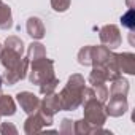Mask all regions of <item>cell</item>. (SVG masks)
Instances as JSON below:
<instances>
[{
  "mask_svg": "<svg viewBox=\"0 0 135 135\" xmlns=\"http://www.w3.org/2000/svg\"><path fill=\"white\" fill-rule=\"evenodd\" d=\"M86 88V80L80 73H73L69 76L67 84L59 92L60 111H75L83 103V89Z\"/></svg>",
  "mask_w": 135,
  "mask_h": 135,
  "instance_id": "6da1fadb",
  "label": "cell"
},
{
  "mask_svg": "<svg viewBox=\"0 0 135 135\" xmlns=\"http://www.w3.org/2000/svg\"><path fill=\"white\" fill-rule=\"evenodd\" d=\"M29 81L32 84H43L52 78H56V73H54V62L51 59H48L46 56L45 57H40V59H35V60H30L29 62Z\"/></svg>",
  "mask_w": 135,
  "mask_h": 135,
  "instance_id": "7a4b0ae2",
  "label": "cell"
},
{
  "mask_svg": "<svg viewBox=\"0 0 135 135\" xmlns=\"http://www.w3.org/2000/svg\"><path fill=\"white\" fill-rule=\"evenodd\" d=\"M83 119L92 126V127H103V124L107 122V113H105V107L100 100H97V97H89L86 100H83Z\"/></svg>",
  "mask_w": 135,
  "mask_h": 135,
  "instance_id": "3957f363",
  "label": "cell"
},
{
  "mask_svg": "<svg viewBox=\"0 0 135 135\" xmlns=\"http://www.w3.org/2000/svg\"><path fill=\"white\" fill-rule=\"evenodd\" d=\"M99 37H100L102 45H105L110 49H116L122 43V35L116 24H105L103 27H100Z\"/></svg>",
  "mask_w": 135,
  "mask_h": 135,
  "instance_id": "277c9868",
  "label": "cell"
},
{
  "mask_svg": "<svg viewBox=\"0 0 135 135\" xmlns=\"http://www.w3.org/2000/svg\"><path fill=\"white\" fill-rule=\"evenodd\" d=\"M52 122H54V119L46 118L43 113H40V111L37 110L35 113L29 114V116H27V119L24 121V132H26L27 135H32V133L41 132L43 129H46V127L52 126Z\"/></svg>",
  "mask_w": 135,
  "mask_h": 135,
  "instance_id": "5b68a950",
  "label": "cell"
},
{
  "mask_svg": "<svg viewBox=\"0 0 135 135\" xmlns=\"http://www.w3.org/2000/svg\"><path fill=\"white\" fill-rule=\"evenodd\" d=\"M103 107H105V113H107V116L119 118V116H122V114L127 113V110H129V102H127V97L110 95L108 100L103 103Z\"/></svg>",
  "mask_w": 135,
  "mask_h": 135,
  "instance_id": "8992f818",
  "label": "cell"
},
{
  "mask_svg": "<svg viewBox=\"0 0 135 135\" xmlns=\"http://www.w3.org/2000/svg\"><path fill=\"white\" fill-rule=\"evenodd\" d=\"M29 62H30V60H29L27 57H22V60H21L16 67H13V69H10V70L5 72L3 80L7 81L8 86H15L16 83L22 81V80L27 76V72H29Z\"/></svg>",
  "mask_w": 135,
  "mask_h": 135,
  "instance_id": "52a82bcc",
  "label": "cell"
},
{
  "mask_svg": "<svg viewBox=\"0 0 135 135\" xmlns=\"http://www.w3.org/2000/svg\"><path fill=\"white\" fill-rule=\"evenodd\" d=\"M16 102L19 103L21 110L27 114H32L38 110L40 107V99L33 94V92H29V91H21L16 94Z\"/></svg>",
  "mask_w": 135,
  "mask_h": 135,
  "instance_id": "ba28073f",
  "label": "cell"
},
{
  "mask_svg": "<svg viewBox=\"0 0 135 135\" xmlns=\"http://www.w3.org/2000/svg\"><path fill=\"white\" fill-rule=\"evenodd\" d=\"M38 111H40V113H43L46 118H49V119H54V114L60 111L59 94H56V92H51V94L45 95V99H43V100H40Z\"/></svg>",
  "mask_w": 135,
  "mask_h": 135,
  "instance_id": "9c48e42d",
  "label": "cell"
},
{
  "mask_svg": "<svg viewBox=\"0 0 135 135\" xmlns=\"http://www.w3.org/2000/svg\"><path fill=\"white\" fill-rule=\"evenodd\" d=\"M113 57V49L107 48L105 45H99V46H92V52H91V65L92 67H105L108 64V60Z\"/></svg>",
  "mask_w": 135,
  "mask_h": 135,
  "instance_id": "30bf717a",
  "label": "cell"
},
{
  "mask_svg": "<svg viewBox=\"0 0 135 135\" xmlns=\"http://www.w3.org/2000/svg\"><path fill=\"white\" fill-rule=\"evenodd\" d=\"M116 64L121 73L135 75V54L133 52H119L116 54Z\"/></svg>",
  "mask_w": 135,
  "mask_h": 135,
  "instance_id": "8fae6325",
  "label": "cell"
},
{
  "mask_svg": "<svg viewBox=\"0 0 135 135\" xmlns=\"http://www.w3.org/2000/svg\"><path fill=\"white\" fill-rule=\"evenodd\" d=\"M26 32L30 38L33 40H41L45 35H46V30H45V24L40 18L37 16H30L26 22Z\"/></svg>",
  "mask_w": 135,
  "mask_h": 135,
  "instance_id": "7c38bea8",
  "label": "cell"
},
{
  "mask_svg": "<svg viewBox=\"0 0 135 135\" xmlns=\"http://www.w3.org/2000/svg\"><path fill=\"white\" fill-rule=\"evenodd\" d=\"M21 60H22V56L19 52L3 46L2 54H0V64L5 67V70H10V69H13V67H16Z\"/></svg>",
  "mask_w": 135,
  "mask_h": 135,
  "instance_id": "4fadbf2b",
  "label": "cell"
},
{
  "mask_svg": "<svg viewBox=\"0 0 135 135\" xmlns=\"http://www.w3.org/2000/svg\"><path fill=\"white\" fill-rule=\"evenodd\" d=\"M111 83V86H110V95H116V97H127V94H129V89H130V86H129V81L126 80V78H122V76H119V78H116V80H113V81H110ZM108 95V97H110Z\"/></svg>",
  "mask_w": 135,
  "mask_h": 135,
  "instance_id": "5bb4252c",
  "label": "cell"
},
{
  "mask_svg": "<svg viewBox=\"0 0 135 135\" xmlns=\"http://www.w3.org/2000/svg\"><path fill=\"white\" fill-rule=\"evenodd\" d=\"M16 113V102L11 95L0 94V116H13Z\"/></svg>",
  "mask_w": 135,
  "mask_h": 135,
  "instance_id": "9a60e30c",
  "label": "cell"
},
{
  "mask_svg": "<svg viewBox=\"0 0 135 135\" xmlns=\"http://www.w3.org/2000/svg\"><path fill=\"white\" fill-rule=\"evenodd\" d=\"M13 27V13L10 5L0 2V29L2 30H10Z\"/></svg>",
  "mask_w": 135,
  "mask_h": 135,
  "instance_id": "2e32d148",
  "label": "cell"
},
{
  "mask_svg": "<svg viewBox=\"0 0 135 135\" xmlns=\"http://www.w3.org/2000/svg\"><path fill=\"white\" fill-rule=\"evenodd\" d=\"M88 81H89L91 86H95V84H100V83H108L107 69H105V67H99V65L97 67H92Z\"/></svg>",
  "mask_w": 135,
  "mask_h": 135,
  "instance_id": "e0dca14e",
  "label": "cell"
},
{
  "mask_svg": "<svg viewBox=\"0 0 135 135\" xmlns=\"http://www.w3.org/2000/svg\"><path fill=\"white\" fill-rule=\"evenodd\" d=\"M45 56H46V48L40 41H32L27 46V56L26 57L29 60H35V59H40V57H45Z\"/></svg>",
  "mask_w": 135,
  "mask_h": 135,
  "instance_id": "ac0fdd59",
  "label": "cell"
},
{
  "mask_svg": "<svg viewBox=\"0 0 135 135\" xmlns=\"http://www.w3.org/2000/svg\"><path fill=\"white\" fill-rule=\"evenodd\" d=\"M3 46H5V48H10V49H13V51H16V52H19L21 56H24L26 45H24V41H22L19 37H16V35H10V37H7V40H5Z\"/></svg>",
  "mask_w": 135,
  "mask_h": 135,
  "instance_id": "d6986e66",
  "label": "cell"
},
{
  "mask_svg": "<svg viewBox=\"0 0 135 135\" xmlns=\"http://www.w3.org/2000/svg\"><path fill=\"white\" fill-rule=\"evenodd\" d=\"M91 52H92V45H88V46H83L80 51H78V64L80 65H84V67H89L91 65Z\"/></svg>",
  "mask_w": 135,
  "mask_h": 135,
  "instance_id": "ffe728a7",
  "label": "cell"
},
{
  "mask_svg": "<svg viewBox=\"0 0 135 135\" xmlns=\"http://www.w3.org/2000/svg\"><path fill=\"white\" fill-rule=\"evenodd\" d=\"M121 24H122V27L129 29L130 32L135 29V11H133V8H129V10L121 16Z\"/></svg>",
  "mask_w": 135,
  "mask_h": 135,
  "instance_id": "44dd1931",
  "label": "cell"
},
{
  "mask_svg": "<svg viewBox=\"0 0 135 135\" xmlns=\"http://www.w3.org/2000/svg\"><path fill=\"white\" fill-rule=\"evenodd\" d=\"M92 88H94V92H95L97 100H100L102 103H105L108 100V95H110V91L107 88V83H100V84H95Z\"/></svg>",
  "mask_w": 135,
  "mask_h": 135,
  "instance_id": "7402d4cb",
  "label": "cell"
},
{
  "mask_svg": "<svg viewBox=\"0 0 135 135\" xmlns=\"http://www.w3.org/2000/svg\"><path fill=\"white\" fill-rule=\"evenodd\" d=\"M57 86H59V80L57 78H52V80H49V81H46V83H43V84L38 86L40 88V94L41 95H48V94L54 92L57 89Z\"/></svg>",
  "mask_w": 135,
  "mask_h": 135,
  "instance_id": "603a6c76",
  "label": "cell"
},
{
  "mask_svg": "<svg viewBox=\"0 0 135 135\" xmlns=\"http://www.w3.org/2000/svg\"><path fill=\"white\" fill-rule=\"evenodd\" d=\"M59 132H60V133H65V135L75 133V121H72V119H69V118H64V119L60 121Z\"/></svg>",
  "mask_w": 135,
  "mask_h": 135,
  "instance_id": "cb8c5ba5",
  "label": "cell"
},
{
  "mask_svg": "<svg viewBox=\"0 0 135 135\" xmlns=\"http://www.w3.org/2000/svg\"><path fill=\"white\" fill-rule=\"evenodd\" d=\"M70 3H72V0H51V7L57 13L67 11V10L70 8Z\"/></svg>",
  "mask_w": 135,
  "mask_h": 135,
  "instance_id": "d4e9b609",
  "label": "cell"
},
{
  "mask_svg": "<svg viewBox=\"0 0 135 135\" xmlns=\"http://www.w3.org/2000/svg\"><path fill=\"white\" fill-rule=\"evenodd\" d=\"M0 132H2L3 135H7V133L16 135V133H18V129H16L11 122H2V126H0Z\"/></svg>",
  "mask_w": 135,
  "mask_h": 135,
  "instance_id": "484cf974",
  "label": "cell"
},
{
  "mask_svg": "<svg viewBox=\"0 0 135 135\" xmlns=\"http://www.w3.org/2000/svg\"><path fill=\"white\" fill-rule=\"evenodd\" d=\"M2 49H3V45H2V43H0V54H2Z\"/></svg>",
  "mask_w": 135,
  "mask_h": 135,
  "instance_id": "4316f807",
  "label": "cell"
},
{
  "mask_svg": "<svg viewBox=\"0 0 135 135\" xmlns=\"http://www.w3.org/2000/svg\"><path fill=\"white\" fill-rule=\"evenodd\" d=\"M0 94H2V88H0Z\"/></svg>",
  "mask_w": 135,
  "mask_h": 135,
  "instance_id": "83f0119b",
  "label": "cell"
},
{
  "mask_svg": "<svg viewBox=\"0 0 135 135\" xmlns=\"http://www.w3.org/2000/svg\"><path fill=\"white\" fill-rule=\"evenodd\" d=\"M0 118H2V116H0Z\"/></svg>",
  "mask_w": 135,
  "mask_h": 135,
  "instance_id": "f1b7e54d",
  "label": "cell"
}]
</instances>
